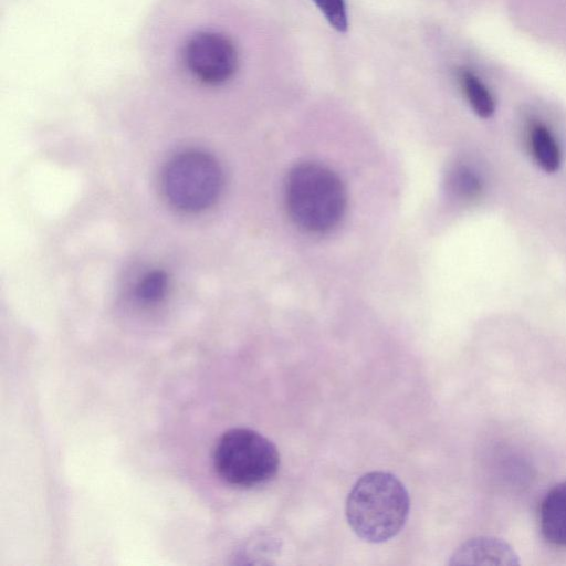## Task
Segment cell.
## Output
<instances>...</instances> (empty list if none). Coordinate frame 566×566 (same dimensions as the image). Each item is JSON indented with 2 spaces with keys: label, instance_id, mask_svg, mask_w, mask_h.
<instances>
[{
  "label": "cell",
  "instance_id": "7a4b0ae2",
  "mask_svg": "<svg viewBox=\"0 0 566 566\" xmlns=\"http://www.w3.org/2000/svg\"><path fill=\"white\" fill-rule=\"evenodd\" d=\"M285 202L292 220L302 229L322 233L338 224L346 209V191L328 167L304 161L289 172Z\"/></svg>",
  "mask_w": 566,
  "mask_h": 566
},
{
  "label": "cell",
  "instance_id": "52a82bcc",
  "mask_svg": "<svg viewBox=\"0 0 566 566\" xmlns=\"http://www.w3.org/2000/svg\"><path fill=\"white\" fill-rule=\"evenodd\" d=\"M538 517L544 538L553 545L566 546V481L548 491Z\"/></svg>",
  "mask_w": 566,
  "mask_h": 566
},
{
  "label": "cell",
  "instance_id": "8992f818",
  "mask_svg": "<svg viewBox=\"0 0 566 566\" xmlns=\"http://www.w3.org/2000/svg\"><path fill=\"white\" fill-rule=\"evenodd\" d=\"M518 556L504 541L481 536L463 543L451 556L450 565H518Z\"/></svg>",
  "mask_w": 566,
  "mask_h": 566
},
{
  "label": "cell",
  "instance_id": "9c48e42d",
  "mask_svg": "<svg viewBox=\"0 0 566 566\" xmlns=\"http://www.w3.org/2000/svg\"><path fill=\"white\" fill-rule=\"evenodd\" d=\"M459 82L472 109L482 118L493 115L495 103L492 94L484 83L470 70L461 69L458 73Z\"/></svg>",
  "mask_w": 566,
  "mask_h": 566
},
{
  "label": "cell",
  "instance_id": "3957f363",
  "mask_svg": "<svg viewBox=\"0 0 566 566\" xmlns=\"http://www.w3.org/2000/svg\"><path fill=\"white\" fill-rule=\"evenodd\" d=\"M213 467L227 483L253 488L269 482L280 467V454L272 441L261 433L233 428L223 432L213 450Z\"/></svg>",
  "mask_w": 566,
  "mask_h": 566
},
{
  "label": "cell",
  "instance_id": "5b68a950",
  "mask_svg": "<svg viewBox=\"0 0 566 566\" xmlns=\"http://www.w3.org/2000/svg\"><path fill=\"white\" fill-rule=\"evenodd\" d=\"M181 60L187 71L206 85L229 81L238 69V52L233 42L214 31H198L185 42Z\"/></svg>",
  "mask_w": 566,
  "mask_h": 566
},
{
  "label": "cell",
  "instance_id": "30bf717a",
  "mask_svg": "<svg viewBox=\"0 0 566 566\" xmlns=\"http://www.w3.org/2000/svg\"><path fill=\"white\" fill-rule=\"evenodd\" d=\"M167 289V275L163 271H153L146 274L137 285V296L146 302L159 301Z\"/></svg>",
  "mask_w": 566,
  "mask_h": 566
},
{
  "label": "cell",
  "instance_id": "6da1fadb",
  "mask_svg": "<svg viewBox=\"0 0 566 566\" xmlns=\"http://www.w3.org/2000/svg\"><path fill=\"white\" fill-rule=\"evenodd\" d=\"M409 495L392 474L374 471L363 475L346 501V517L364 541L381 543L396 536L409 514Z\"/></svg>",
  "mask_w": 566,
  "mask_h": 566
},
{
  "label": "cell",
  "instance_id": "277c9868",
  "mask_svg": "<svg viewBox=\"0 0 566 566\" xmlns=\"http://www.w3.org/2000/svg\"><path fill=\"white\" fill-rule=\"evenodd\" d=\"M161 180L170 205L186 212H197L209 208L218 199L222 171L209 154L188 150L167 163Z\"/></svg>",
  "mask_w": 566,
  "mask_h": 566
},
{
  "label": "cell",
  "instance_id": "ba28073f",
  "mask_svg": "<svg viewBox=\"0 0 566 566\" xmlns=\"http://www.w3.org/2000/svg\"><path fill=\"white\" fill-rule=\"evenodd\" d=\"M531 147L538 166L546 172H554L560 166V150L549 132L543 124H535L531 129Z\"/></svg>",
  "mask_w": 566,
  "mask_h": 566
},
{
  "label": "cell",
  "instance_id": "7c38bea8",
  "mask_svg": "<svg viewBox=\"0 0 566 566\" xmlns=\"http://www.w3.org/2000/svg\"><path fill=\"white\" fill-rule=\"evenodd\" d=\"M452 182L454 189L464 196H471L479 189V182L476 178L467 169H459L454 174Z\"/></svg>",
  "mask_w": 566,
  "mask_h": 566
},
{
  "label": "cell",
  "instance_id": "8fae6325",
  "mask_svg": "<svg viewBox=\"0 0 566 566\" xmlns=\"http://www.w3.org/2000/svg\"><path fill=\"white\" fill-rule=\"evenodd\" d=\"M328 23L337 31L347 30V13L344 0H313Z\"/></svg>",
  "mask_w": 566,
  "mask_h": 566
}]
</instances>
